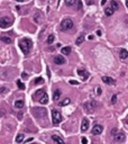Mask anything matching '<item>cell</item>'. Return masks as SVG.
Returning <instances> with one entry per match:
<instances>
[{
  "label": "cell",
  "mask_w": 128,
  "mask_h": 144,
  "mask_svg": "<svg viewBox=\"0 0 128 144\" xmlns=\"http://www.w3.org/2000/svg\"><path fill=\"white\" fill-rule=\"evenodd\" d=\"M24 137H25L24 134H18V136L16 137V142L17 143H21V142L24 141Z\"/></svg>",
  "instance_id": "d4e9b609"
},
{
  "label": "cell",
  "mask_w": 128,
  "mask_h": 144,
  "mask_svg": "<svg viewBox=\"0 0 128 144\" xmlns=\"http://www.w3.org/2000/svg\"><path fill=\"white\" fill-rule=\"evenodd\" d=\"M19 47H20V50L23 51L24 54H28L33 47V42L29 38H24V40H21L20 43H19Z\"/></svg>",
  "instance_id": "6da1fadb"
},
{
  "label": "cell",
  "mask_w": 128,
  "mask_h": 144,
  "mask_svg": "<svg viewBox=\"0 0 128 144\" xmlns=\"http://www.w3.org/2000/svg\"><path fill=\"white\" fill-rule=\"evenodd\" d=\"M81 141H82V144H88V140L85 139V137H82V140H81Z\"/></svg>",
  "instance_id": "e575fe53"
},
{
  "label": "cell",
  "mask_w": 128,
  "mask_h": 144,
  "mask_svg": "<svg viewBox=\"0 0 128 144\" xmlns=\"http://www.w3.org/2000/svg\"><path fill=\"white\" fill-rule=\"evenodd\" d=\"M104 14H106L107 16H111L112 14H114V9H112L111 7H109V8H106V9H104Z\"/></svg>",
  "instance_id": "cb8c5ba5"
},
{
  "label": "cell",
  "mask_w": 128,
  "mask_h": 144,
  "mask_svg": "<svg viewBox=\"0 0 128 144\" xmlns=\"http://www.w3.org/2000/svg\"><path fill=\"white\" fill-rule=\"evenodd\" d=\"M38 101H39L42 105H46L48 102V96L46 95V93H44V95H43V96L38 99Z\"/></svg>",
  "instance_id": "9a60e30c"
},
{
  "label": "cell",
  "mask_w": 128,
  "mask_h": 144,
  "mask_svg": "<svg viewBox=\"0 0 128 144\" xmlns=\"http://www.w3.org/2000/svg\"><path fill=\"white\" fill-rule=\"evenodd\" d=\"M43 82H44V79H43V78H37V79H35V81H34L35 85H42Z\"/></svg>",
  "instance_id": "4316f807"
},
{
  "label": "cell",
  "mask_w": 128,
  "mask_h": 144,
  "mask_svg": "<svg viewBox=\"0 0 128 144\" xmlns=\"http://www.w3.org/2000/svg\"><path fill=\"white\" fill-rule=\"evenodd\" d=\"M97 106H98V104H97L96 100H90V101H87L83 104V108L87 113H92L97 108Z\"/></svg>",
  "instance_id": "7a4b0ae2"
},
{
  "label": "cell",
  "mask_w": 128,
  "mask_h": 144,
  "mask_svg": "<svg viewBox=\"0 0 128 144\" xmlns=\"http://www.w3.org/2000/svg\"><path fill=\"white\" fill-rule=\"evenodd\" d=\"M60 97H61V90L60 89H56V90H54V93H53V99L55 100V101H57L60 99Z\"/></svg>",
  "instance_id": "e0dca14e"
},
{
  "label": "cell",
  "mask_w": 128,
  "mask_h": 144,
  "mask_svg": "<svg viewBox=\"0 0 128 144\" xmlns=\"http://www.w3.org/2000/svg\"><path fill=\"white\" fill-rule=\"evenodd\" d=\"M77 8L80 10V9H82V2H81V0H77Z\"/></svg>",
  "instance_id": "4dcf8cb0"
},
{
  "label": "cell",
  "mask_w": 128,
  "mask_h": 144,
  "mask_svg": "<svg viewBox=\"0 0 128 144\" xmlns=\"http://www.w3.org/2000/svg\"><path fill=\"white\" fill-rule=\"evenodd\" d=\"M77 74L80 75L82 80H87L89 78V73L85 71V70H79V71H77Z\"/></svg>",
  "instance_id": "8fae6325"
},
{
  "label": "cell",
  "mask_w": 128,
  "mask_h": 144,
  "mask_svg": "<svg viewBox=\"0 0 128 144\" xmlns=\"http://www.w3.org/2000/svg\"><path fill=\"white\" fill-rule=\"evenodd\" d=\"M52 139H53V141L55 142V144H65L63 140H62L60 136H57V135H53L52 136Z\"/></svg>",
  "instance_id": "2e32d148"
},
{
  "label": "cell",
  "mask_w": 128,
  "mask_h": 144,
  "mask_svg": "<svg viewBox=\"0 0 128 144\" xmlns=\"http://www.w3.org/2000/svg\"><path fill=\"white\" fill-rule=\"evenodd\" d=\"M102 131H103V127H102L101 125H94L93 128H92V131H91V133L93 134V135H99V134H101Z\"/></svg>",
  "instance_id": "52a82bcc"
},
{
  "label": "cell",
  "mask_w": 128,
  "mask_h": 144,
  "mask_svg": "<svg viewBox=\"0 0 128 144\" xmlns=\"http://www.w3.org/2000/svg\"><path fill=\"white\" fill-rule=\"evenodd\" d=\"M126 6H127V7H128V0H127V1H126Z\"/></svg>",
  "instance_id": "ab89813d"
},
{
  "label": "cell",
  "mask_w": 128,
  "mask_h": 144,
  "mask_svg": "<svg viewBox=\"0 0 128 144\" xmlns=\"http://www.w3.org/2000/svg\"><path fill=\"white\" fill-rule=\"evenodd\" d=\"M89 125H90V123H89V119H88V118H83L82 124H81V131H82V132L88 131Z\"/></svg>",
  "instance_id": "30bf717a"
},
{
  "label": "cell",
  "mask_w": 128,
  "mask_h": 144,
  "mask_svg": "<svg viewBox=\"0 0 128 144\" xmlns=\"http://www.w3.org/2000/svg\"><path fill=\"white\" fill-rule=\"evenodd\" d=\"M62 54H65V55H69L70 53H71V47L70 46H65V47H63L61 50Z\"/></svg>",
  "instance_id": "44dd1931"
},
{
  "label": "cell",
  "mask_w": 128,
  "mask_h": 144,
  "mask_svg": "<svg viewBox=\"0 0 128 144\" xmlns=\"http://www.w3.org/2000/svg\"><path fill=\"white\" fill-rule=\"evenodd\" d=\"M70 102H71L70 98H65V100H63V101H60V102H59V106H61V107L66 106V105H69Z\"/></svg>",
  "instance_id": "603a6c76"
},
{
  "label": "cell",
  "mask_w": 128,
  "mask_h": 144,
  "mask_svg": "<svg viewBox=\"0 0 128 144\" xmlns=\"http://www.w3.org/2000/svg\"><path fill=\"white\" fill-rule=\"evenodd\" d=\"M62 115L61 113L59 112V110H55L53 109V112H52V122H53L54 125H57V124H60L62 122Z\"/></svg>",
  "instance_id": "277c9868"
},
{
  "label": "cell",
  "mask_w": 128,
  "mask_h": 144,
  "mask_svg": "<svg viewBox=\"0 0 128 144\" xmlns=\"http://www.w3.org/2000/svg\"><path fill=\"white\" fill-rule=\"evenodd\" d=\"M33 114L36 116V117H39V118H43V117H46V108H40V107H36L35 109H33Z\"/></svg>",
  "instance_id": "5b68a950"
},
{
  "label": "cell",
  "mask_w": 128,
  "mask_h": 144,
  "mask_svg": "<svg viewBox=\"0 0 128 144\" xmlns=\"http://www.w3.org/2000/svg\"><path fill=\"white\" fill-rule=\"evenodd\" d=\"M0 40L2 41L3 43H6V44H10L11 43V38L9 37V36H7V35H2V36H0Z\"/></svg>",
  "instance_id": "d6986e66"
},
{
  "label": "cell",
  "mask_w": 128,
  "mask_h": 144,
  "mask_svg": "<svg viewBox=\"0 0 128 144\" xmlns=\"http://www.w3.org/2000/svg\"><path fill=\"white\" fill-rule=\"evenodd\" d=\"M73 26H74V24H73L72 19H70V18L63 19V20H62V23H61L62 30H69V29H71Z\"/></svg>",
  "instance_id": "3957f363"
},
{
  "label": "cell",
  "mask_w": 128,
  "mask_h": 144,
  "mask_svg": "<svg viewBox=\"0 0 128 144\" xmlns=\"http://www.w3.org/2000/svg\"><path fill=\"white\" fill-rule=\"evenodd\" d=\"M119 58H120L121 60L128 59V51H127V50H125V48L120 50V52H119Z\"/></svg>",
  "instance_id": "7c38bea8"
},
{
  "label": "cell",
  "mask_w": 128,
  "mask_h": 144,
  "mask_svg": "<svg viewBox=\"0 0 128 144\" xmlns=\"http://www.w3.org/2000/svg\"><path fill=\"white\" fill-rule=\"evenodd\" d=\"M64 1H65V5L69 6V7H73L77 2V0H64Z\"/></svg>",
  "instance_id": "ffe728a7"
},
{
  "label": "cell",
  "mask_w": 128,
  "mask_h": 144,
  "mask_svg": "<svg viewBox=\"0 0 128 144\" xmlns=\"http://www.w3.org/2000/svg\"><path fill=\"white\" fill-rule=\"evenodd\" d=\"M116 101H117V96L114 95V96L111 97V104H116Z\"/></svg>",
  "instance_id": "1f68e13d"
},
{
  "label": "cell",
  "mask_w": 128,
  "mask_h": 144,
  "mask_svg": "<svg viewBox=\"0 0 128 144\" xmlns=\"http://www.w3.org/2000/svg\"><path fill=\"white\" fill-rule=\"evenodd\" d=\"M15 107H16L17 109H21L23 107H24V100H21V99H18L15 101Z\"/></svg>",
  "instance_id": "ac0fdd59"
},
{
  "label": "cell",
  "mask_w": 128,
  "mask_h": 144,
  "mask_svg": "<svg viewBox=\"0 0 128 144\" xmlns=\"http://www.w3.org/2000/svg\"><path fill=\"white\" fill-rule=\"evenodd\" d=\"M111 8L114 9V11H115V10H117V9L119 8V5H118V3L116 2L115 0H112V1H111Z\"/></svg>",
  "instance_id": "484cf974"
},
{
  "label": "cell",
  "mask_w": 128,
  "mask_h": 144,
  "mask_svg": "<svg viewBox=\"0 0 128 144\" xmlns=\"http://www.w3.org/2000/svg\"><path fill=\"white\" fill-rule=\"evenodd\" d=\"M126 139V136L124 133H117L114 135V141L115 142H124Z\"/></svg>",
  "instance_id": "ba28073f"
},
{
  "label": "cell",
  "mask_w": 128,
  "mask_h": 144,
  "mask_svg": "<svg viewBox=\"0 0 128 144\" xmlns=\"http://www.w3.org/2000/svg\"><path fill=\"white\" fill-rule=\"evenodd\" d=\"M17 86H18V88L20 89V90H24V89H25V85H24L23 82H21L20 80L17 81Z\"/></svg>",
  "instance_id": "f1b7e54d"
},
{
  "label": "cell",
  "mask_w": 128,
  "mask_h": 144,
  "mask_svg": "<svg viewBox=\"0 0 128 144\" xmlns=\"http://www.w3.org/2000/svg\"><path fill=\"white\" fill-rule=\"evenodd\" d=\"M42 18H43V15L39 13V11H37L34 16V21L35 23H37V24H39V23H42Z\"/></svg>",
  "instance_id": "4fadbf2b"
},
{
  "label": "cell",
  "mask_w": 128,
  "mask_h": 144,
  "mask_svg": "<svg viewBox=\"0 0 128 144\" xmlns=\"http://www.w3.org/2000/svg\"><path fill=\"white\" fill-rule=\"evenodd\" d=\"M44 93H45V92H44V90H43V89H39V90H37V91H36V93H35V98L39 99L40 97L44 95Z\"/></svg>",
  "instance_id": "7402d4cb"
},
{
  "label": "cell",
  "mask_w": 128,
  "mask_h": 144,
  "mask_svg": "<svg viewBox=\"0 0 128 144\" xmlns=\"http://www.w3.org/2000/svg\"><path fill=\"white\" fill-rule=\"evenodd\" d=\"M7 90H8V89L6 88V87H2V88H0V93H6Z\"/></svg>",
  "instance_id": "d6a6232c"
},
{
  "label": "cell",
  "mask_w": 128,
  "mask_h": 144,
  "mask_svg": "<svg viewBox=\"0 0 128 144\" xmlns=\"http://www.w3.org/2000/svg\"><path fill=\"white\" fill-rule=\"evenodd\" d=\"M102 81L107 85H115V80L110 77H102Z\"/></svg>",
  "instance_id": "5bb4252c"
},
{
  "label": "cell",
  "mask_w": 128,
  "mask_h": 144,
  "mask_svg": "<svg viewBox=\"0 0 128 144\" xmlns=\"http://www.w3.org/2000/svg\"><path fill=\"white\" fill-rule=\"evenodd\" d=\"M83 42H84V37H83V36H80V37L77 40V42L75 43H77V45H81Z\"/></svg>",
  "instance_id": "83f0119b"
},
{
  "label": "cell",
  "mask_w": 128,
  "mask_h": 144,
  "mask_svg": "<svg viewBox=\"0 0 128 144\" xmlns=\"http://www.w3.org/2000/svg\"><path fill=\"white\" fill-rule=\"evenodd\" d=\"M96 92H97V95H101V88H100V87H98V88L96 89Z\"/></svg>",
  "instance_id": "836d02e7"
},
{
  "label": "cell",
  "mask_w": 128,
  "mask_h": 144,
  "mask_svg": "<svg viewBox=\"0 0 128 144\" xmlns=\"http://www.w3.org/2000/svg\"><path fill=\"white\" fill-rule=\"evenodd\" d=\"M11 23L13 21H11V19H9V17H2V18H0V27L1 28H7Z\"/></svg>",
  "instance_id": "8992f818"
},
{
  "label": "cell",
  "mask_w": 128,
  "mask_h": 144,
  "mask_svg": "<svg viewBox=\"0 0 128 144\" xmlns=\"http://www.w3.org/2000/svg\"><path fill=\"white\" fill-rule=\"evenodd\" d=\"M88 38H89V40H93V36H92V35H90Z\"/></svg>",
  "instance_id": "74e56055"
},
{
  "label": "cell",
  "mask_w": 128,
  "mask_h": 144,
  "mask_svg": "<svg viewBox=\"0 0 128 144\" xmlns=\"http://www.w3.org/2000/svg\"><path fill=\"white\" fill-rule=\"evenodd\" d=\"M97 35H99V36H100V35H101V30H97Z\"/></svg>",
  "instance_id": "8d00e7d4"
},
{
  "label": "cell",
  "mask_w": 128,
  "mask_h": 144,
  "mask_svg": "<svg viewBox=\"0 0 128 144\" xmlns=\"http://www.w3.org/2000/svg\"><path fill=\"white\" fill-rule=\"evenodd\" d=\"M17 1H18V2H24L25 0H17Z\"/></svg>",
  "instance_id": "f35d334b"
},
{
  "label": "cell",
  "mask_w": 128,
  "mask_h": 144,
  "mask_svg": "<svg viewBox=\"0 0 128 144\" xmlns=\"http://www.w3.org/2000/svg\"><path fill=\"white\" fill-rule=\"evenodd\" d=\"M54 63L57 64V65H62V64L65 63V59L62 55H56L54 58Z\"/></svg>",
  "instance_id": "9c48e42d"
},
{
  "label": "cell",
  "mask_w": 128,
  "mask_h": 144,
  "mask_svg": "<svg viewBox=\"0 0 128 144\" xmlns=\"http://www.w3.org/2000/svg\"><path fill=\"white\" fill-rule=\"evenodd\" d=\"M54 42V35H48L47 37V44H52Z\"/></svg>",
  "instance_id": "f546056e"
},
{
  "label": "cell",
  "mask_w": 128,
  "mask_h": 144,
  "mask_svg": "<svg viewBox=\"0 0 128 144\" xmlns=\"http://www.w3.org/2000/svg\"><path fill=\"white\" fill-rule=\"evenodd\" d=\"M32 144H38V143H32Z\"/></svg>",
  "instance_id": "60d3db41"
},
{
  "label": "cell",
  "mask_w": 128,
  "mask_h": 144,
  "mask_svg": "<svg viewBox=\"0 0 128 144\" xmlns=\"http://www.w3.org/2000/svg\"><path fill=\"white\" fill-rule=\"evenodd\" d=\"M70 83H71V85H79V82H77V81H75V80H71V81H70Z\"/></svg>",
  "instance_id": "d590c367"
}]
</instances>
